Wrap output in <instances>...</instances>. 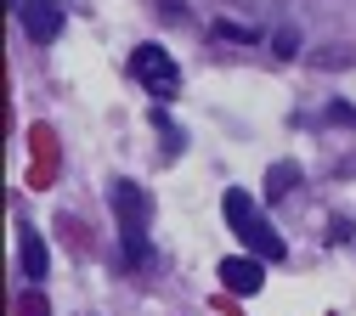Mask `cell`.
<instances>
[{
	"instance_id": "5",
	"label": "cell",
	"mask_w": 356,
	"mask_h": 316,
	"mask_svg": "<svg viewBox=\"0 0 356 316\" xmlns=\"http://www.w3.org/2000/svg\"><path fill=\"white\" fill-rule=\"evenodd\" d=\"M220 283H227L232 294H260V288H266V260H260V254L220 260Z\"/></svg>"
},
{
	"instance_id": "4",
	"label": "cell",
	"mask_w": 356,
	"mask_h": 316,
	"mask_svg": "<svg viewBox=\"0 0 356 316\" xmlns=\"http://www.w3.org/2000/svg\"><path fill=\"white\" fill-rule=\"evenodd\" d=\"M12 12L34 45H51L63 34V0H12Z\"/></svg>"
},
{
	"instance_id": "6",
	"label": "cell",
	"mask_w": 356,
	"mask_h": 316,
	"mask_svg": "<svg viewBox=\"0 0 356 316\" xmlns=\"http://www.w3.org/2000/svg\"><path fill=\"white\" fill-rule=\"evenodd\" d=\"M17 260H23V277H29V283L46 277V243H40L34 226H17Z\"/></svg>"
},
{
	"instance_id": "7",
	"label": "cell",
	"mask_w": 356,
	"mask_h": 316,
	"mask_svg": "<svg viewBox=\"0 0 356 316\" xmlns=\"http://www.w3.org/2000/svg\"><path fill=\"white\" fill-rule=\"evenodd\" d=\"M294 187H300V169L294 164H272V169H266V198H283Z\"/></svg>"
},
{
	"instance_id": "9",
	"label": "cell",
	"mask_w": 356,
	"mask_h": 316,
	"mask_svg": "<svg viewBox=\"0 0 356 316\" xmlns=\"http://www.w3.org/2000/svg\"><path fill=\"white\" fill-rule=\"evenodd\" d=\"M153 124L164 130V147H170V153H181V130L170 124V113H153Z\"/></svg>"
},
{
	"instance_id": "1",
	"label": "cell",
	"mask_w": 356,
	"mask_h": 316,
	"mask_svg": "<svg viewBox=\"0 0 356 316\" xmlns=\"http://www.w3.org/2000/svg\"><path fill=\"white\" fill-rule=\"evenodd\" d=\"M108 203H113V220H119V254L124 265H142L147 260V220H153V203L136 181H108Z\"/></svg>"
},
{
	"instance_id": "10",
	"label": "cell",
	"mask_w": 356,
	"mask_h": 316,
	"mask_svg": "<svg viewBox=\"0 0 356 316\" xmlns=\"http://www.w3.org/2000/svg\"><path fill=\"white\" fill-rule=\"evenodd\" d=\"M272 45H277V57H294V51H300V34H294V28H283Z\"/></svg>"
},
{
	"instance_id": "8",
	"label": "cell",
	"mask_w": 356,
	"mask_h": 316,
	"mask_svg": "<svg viewBox=\"0 0 356 316\" xmlns=\"http://www.w3.org/2000/svg\"><path fill=\"white\" fill-rule=\"evenodd\" d=\"M215 40H238V45H254L260 28L254 23H215Z\"/></svg>"
},
{
	"instance_id": "2",
	"label": "cell",
	"mask_w": 356,
	"mask_h": 316,
	"mask_svg": "<svg viewBox=\"0 0 356 316\" xmlns=\"http://www.w3.org/2000/svg\"><path fill=\"white\" fill-rule=\"evenodd\" d=\"M220 209H227V226H232V238L249 249V254H260V260H283L289 249H283V238H277V226L266 220V209L243 192V187H227V198H220Z\"/></svg>"
},
{
	"instance_id": "3",
	"label": "cell",
	"mask_w": 356,
	"mask_h": 316,
	"mask_svg": "<svg viewBox=\"0 0 356 316\" xmlns=\"http://www.w3.org/2000/svg\"><path fill=\"white\" fill-rule=\"evenodd\" d=\"M130 74H136L147 90L159 102H170L175 90H181V74H175V57L164 51V45H136V51H130Z\"/></svg>"
},
{
	"instance_id": "11",
	"label": "cell",
	"mask_w": 356,
	"mask_h": 316,
	"mask_svg": "<svg viewBox=\"0 0 356 316\" xmlns=\"http://www.w3.org/2000/svg\"><path fill=\"white\" fill-rule=\"evenodd\" d=\"M249 6H260V12H272V6H277V0H249Z\"/></svg>"
}]
</instances>
